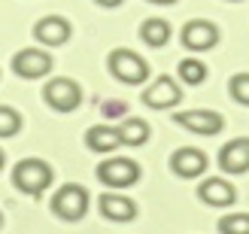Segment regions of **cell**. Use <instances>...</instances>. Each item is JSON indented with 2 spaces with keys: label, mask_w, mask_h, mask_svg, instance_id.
<instances>
[{
  "label": "cell",
  "mask_w": 249,
  "mask_h": 234,
  "mask_svg": "<svg viewBox=\"0 0 249 234\" xmlns=\"http://www.w3.org/2000/svg\"><path fill=\"white\" fill-rule=\"evenodd\" d=\"M52 180H55V170L49 162H43V158H21L16 164V170H12L16 189H21L24 195H34V198L52 186Z\"/></svg>",
  "instance_id": "cell-1"
},
{
  "label": "cell",
  "mask_w": 249,
  "mask_h": 234,
  "mask_svg": "<svg viewBox=\"0 0 249 234\" xmlns=\"http://www.w3.org/2000/svg\"><path fill=\"white\" fill-rule=\"evenodd\" d=\"M107 67L124 85H140L149 76V64L137 52H131V49H113V52L107 55Z\"/></svg>",
  "instance_id": "cell-2"
},
{
  "label": "cell",
  "mask_w": 249,
  "mask_h": 234,
  "mask_svg": "<svg viewBox=\"0 0 249 234\" xmlns=\"http://www.w3.org/2000/svg\"><path fill=\"white\" fill-rule=\"evenodd\" d=\"M89 210V192L79 182H67L52 195V213L58 219H67V222H79Z\"/></svg>",
  "instance_id": "cell-3"
},
{
  "label": "cell",
  "mask_w": 249,
  "mask_h": 234,
  "mask_svg": "<svg viewBox=\"0 0 249 234\" xmlns=\"http://www.w3.org/2000/svg\"><path fill=\"white\" fill-rule=\"evenodd\" d=\"M43 101L55 109V113H73L79 104H82V89L76 79H67V76H55L46 82L43 89Z\"/></svg>",
  "instance_id": "cell-4"
},
{
  "label": "cell",
  "mask_w": 249,
  "mask_h": 234,
  "mask_svg": "<svg viewBox=\"0 0 249 234\" xmlns=\"http://www.w3.org/2000/svg\"><path fill=\"white\" fill-rule=\"evenodd\" d=\"M97 180L104 182L107 189H131L137 180H140V164L134 158H107L97 167Z\"/></svg>",
  "instance_id": "cell-5"
},
{
  "label": "cell",
  "mask_w": 249,
  "mask_h": 234,
  "mask_svg": "<svg viewBox=\"0 0 249 234\" xmlns=\"http://www.w3.org/2000/svg\"><path fill=\"white\" fill-rule=\"evenodd\" d=\"M12 70L21 79H43L46 73H52V55L43 49H21L12 55Z\"/></svg>",
  "instance_id": "cell-6"
},
{
  "label": "cell",
  "mask_w": 249,
  "mask_h": 234,
  "mask_svg": "<svg viewBox=\"0 0 249 234\" xmlns=\"http://www.w3.org/2000/svg\"><path fill=\"white\" fill-rule=\"evenodd\" d=\"M173 119H177L179 128L201 134V137H213V134H219L225 128V119L219 113H213V109H185V113H177Z\"/></svg>",
  "instance_id": "cell-7"
},
{
  "label": "cell",
  "mask_w": 249,
  "mask_h": 234,
  "mask_svg": "<svg viewBox=\"0 0 249 234\" xmlns=\"http://www.w3.org/2000/svg\"><path fill=\"white\" fill-rule=\"evenodd\" d=\"M179 36H182V46L189 52H207V49H213L219 43V28L207 18H195L182 28Z\"/></svg>",
  "instance_id": "cell-8"
},
{
  "label": "cell",
  "mask_w": 249,
  "mask_h": 234,
  "mask_svg": "<svg viewBox=\"0 0 249 234\" xmlns=\"http://www.w3.org/2000/svg\"><path fill=\"white\" fill-rule=\"evenodd\" d=\"M179 101H182V91H179L177 79H170V76H158L143 91V104L149 109H170V107H177Z\"/></svg>",
  "instance_id": "cell-9"
},
{
  "label": "cell",
  "mask_w": 249,
  "mask_h": 234,
  "mask_svg": "<svg viewBox=\"0 0 249 234\" xmlns=\"http://www.w3.org/2000/svg\"><path fill=\"white\" fill-rule=\"evenodd\" d=\"M70 34H73L70 21L61 16H46L34 24V40L40 46H64L70 40Z\"/></svg>",
  "instance_id": "cell-10"
},
{
  "label": "cell",
  "mask_w": 249,
  "mask_h": 234,
  "mask_svg": "<svg viewBox=\"0 0 249 234\" xmlns=\"http://www.w3.org/2000/svg\"><path fill=\"white\" fill-rule=\"evenodd\" d=\"M170 170L182 180H195L207 170V155L201 149H195V146H182V149L170 155Z\"/></svg>",
  "instance_id": "cell-11"
},
{
  "label": "cell",
  "mask_w": 249,
  "mask_h": 234,
  "mask_svg": "<svg viewBox=\"0 0 249 234\" xmlns=\"http://www.w3.org/2000/svg\"><path fill=\"white\" fill-rule=\"evenodd\" d=\"M97 210H101V216L109 219V222H131L137 216V204L128 198V195L104 192L101 198H97Z\"/></svg>",
  "instance_id": "cell-12"
},
{
  "label": "cell",
  "mask_w": 249,
  "mask_h": 234,
  "mask_svg": "<svg viewBox=\"0 0 249 234\" xmlns=\"http://www.w3.org/2000/svg\"><path fill=\"white\" fill-rule=\"evenodd\" d=\"M219 167L225 174H246L249 170V137H237L219 149Z\"/></svg>",
  "instance_id": "cell-13"
},
{
  "label": "cell",
  "mask_w": 249,
  "mask_h": 234,
  "mask_svg": "<svg viewBox=\"0 0 249 234\" xmlns=\"http://www.w3.org/2000/svg\"><path fill=\"white\" fill-rule=\"evenodd\" d=\"M197 198H201L204 204H210V207H231L234 201H237V189H234L228 180H222V177H210V180L201 182Z\"/></svg>",
  "instance_id": "cell-14"
},
{
  "label": "cell",
  "mask_w": 249,
  "mask_h": 234,
  "mask_svg": "<svg viewBox=\"0 0 249 234\" xmlns=\"http://www.w3.org/2000/svg\"><path fill=\"white\" fill-rule=\"evenodd\" d=\"M85 146L91 152H116V146H122V140L113 125H94L85 131Z\"/></svg>",
  "instance_id": "cell-15"
},
{
  "label": "cell",
  "mask_w": 249,
  "mask_h": 234,
  "mask_svg": "<svg viewBox=\"0 0 249 234\" xmlns=\"http://www.w3.org/2000/svg\"><path fill=\"white\" fill-rule=\"evenodd\" d=\"M140 40L146 46H152V49L167 46V40H170V24L164 18H146L140 24Z\"/></svg>",
  "instance_id": "cell-16"
},
{
  "label": "cell",
  "mask_w": 249,
  "mask_h": 234,
  "mask_svg": "<svg viewBox=\"0 0 249 234\" xmlns=\"http://www.w3.org/2000/svg\"><path fill=\"white\" fill-rule=\"evenodd\" d=\"M116 131H119L122 146H143L149 140V125L143 119H124Z\"/></svg>",
  "instance_id": "cell-17"
},
{
  "label": "cell",
  "mask_w": 249,
  "mask_h": 234,
  "mask_svg": "<svg viewBox=\"0 0 249 234\" xmlns=\"http://www.w3.org/2000/svg\"><path fill=\"white\" fill-rule=\"evenodd\" d=\"M177 70H179V79L185 85H201L207 79V64H204V61H197V58H182Z\"/></svg>",
  "instance_id": "cell-18"
},
{
  "label": "cell",
  "mask_w": 249,
  "mask_h": 234,
  "mask_svg": "<svg viewBox=\"0 0 249 234\" xmlns=\"http://www.w3.org/2000/svg\"><path fill=\"white\" fill-rule=\"evenodd\" d=\"M219 234H249V213H228L219 216Z\"/></svg>",
  "instance_id": "cell-19"
},
{
  "label": "cell",
  "mask_w": 249,
  "mask_h": 234,
  "mask_svg": "<svg viewBox=\"0 0 249 234\" xmlns=\"http://www.w3.org/2000/svg\"><path fill=\"white\" fill-rule=\"evenodd\" d=\"M18 131H21V113L0 104V137H16Z\"/></svg>",
  "instance_id": "cell-20"
},
{
  "label": "cell",
  "mask_w": 249,
  "mask_h": 234,
  "mask_svg": "<svg viewBox=\"0 0 249 234\" xmlns=\"http://www.w3.org/2000/svg\"><path fill=\"white\" fill-rule=\"evenodd\" d=\"M228 91L237 104L249 107V73H234V76L228 79Z\"/></svg>",
  "instance_id": "cell-21"
},
{
  "label": "cell",
  "mask_w": 249,
  "mask_h": 234,
  "mask_svg": "<svg viewBox=\"0 0 249 234\" xmlns=\"http://www.w3.org/2000/svg\"><path fill=\"white\" fill-rule=\"evenodd\" d=\"M104 113H107V116H119V113H124V104H107Z\"/></svg>",
  "instance_id": "cell-22"
},
{
  "label": "cell",
  "mask_w": 249,
  "mask_h": 234,
  "mask_svg": "<svg viewBox=\"0 0 249 234\" xmlns=\"http://www.w3.org/2000/svg\"><path fill=\"white\" fill-rule=\"evenodd\" d=\"M94 3H101V6H119L122 0H94Z\"/></svg>",
  "instance_id": "cell-23"
},
{
  "label": "cell",
  "mask_w": 249,
  "mask_h": 234,
  "mask_svg": "<svg viewBox=\"0 0 249 234\" xmlns=\"http://www.w3.org/2000/svg\"><path fill=\"white\" fill-rule=\"evenodd\" d=\"M149 3H177V0H149Z\"/></svg>",
  "instance_id": "cell-24"
},
{
  "label": "cell",
  "mask_w": 249,
  "mask_h": 234,
  "mask_svg": "<svg viewBox=\"0 0 249 234\" xmlns=\"http://www.w3.org/2000/svg\"><path fill=\"white\" fill-rule=\"evenodd\" d=\"M3 162H6V155H3V149H0V167H3Z\"/></svg>",
  "instance_id": "cell-25"
},
{
  "label": "cell",
  "mask_w": 249,
  "mask_h": 234,
  "mask_svg": "<svg viewBox=\"0 0 249 234\" xmlns=\"http://www.w3.org/2000/svg\"><path fill=\"white\" fill-rule=\"evenodd\" d=\"M0 225H3V216H0Z\"/></svg>",
  "instance_id": "cell-26"
}]
</instances>
